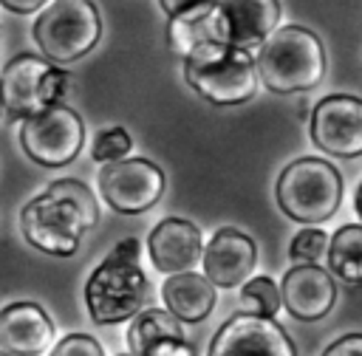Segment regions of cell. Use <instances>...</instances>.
Returning a JSON list of instances; mask_svg holds the SVG:
<instances>
[{
    "label": "cell",
    "instance_id": "6da1fadb",
    "mask_svg": "<svg viewBox=\"0 0 362 356\" xmlns=\"http://www.w3.org/2000/svg\"><path fill=\"white\" fill-rule=\"evenodd\" d=\"M139 240H119L85 283V305L96 325H116L136 316L147 297V277L139 266Z\"/></svg>",
    "mask_w": 362,
    "mask_h": 356
},
{
    "label": "cell",
    "instance_id": "7a4b0ae2",
    "mask_svg": "<svg viewBox=\"0 0 362 356\" xmlns=\"http://www.w3.org/2000/svg\"><path fill=\"white\" fill-rule=\"evenodd\" d=\"M184 79L212 105H243L257 90V57L249 48L204 40L184 54Z\"/></svg>",
    "mask_w": 362,
    "mask_h": 356
},
{
    "label": "cell",
    "instance_id": "3957f363",
    "mask_svg": "<svg viewBox=\"0 0 362 356\" xmlns=\"http://www.w3.org/2000/svg\"><path fill=\"white\" fill-rule=\"evenodd\" d=\"M260 82L272 93L311 90L325 76V51L314 31L303 25H277L257 51Z\"/></svg>",
    "mask_w": 362,
    "mask_h": 356
},
{
    "label": "cell",
    "instance_id": "277c9868",
    "mask_svg": "<svg viewBox=\"0 0 362 356\" xmlns=\"http://www.w3.org/2000/svg\"><path fill=\"white\" fill-rule=\"evenodd\" d=\"M274 198L286 218L303 226H314L337 212L342 201V175L334 164L303 155L286 164L274 186Z\"/></svg>",
    "mask_w": 362,
    "mask_h": 356
},
{
    "label": "cell",
    "instance_id": "5b68a950",
    "mask_svg": "<svg viewBox=\"0 0 362 356\" xmlns=\"http://www.w3.org/2000/svg\"><path fill=\"white\" fill-rule=\"evenodd\" d=\"M31 34L45 59L68 65L99 42L102 20L90 0H51L34 20Z\"/></svg>",
    "mask_w": 362,
    "mask_h": 356
},
{
    "label": "cell",
    "instance_id": "8992f818",
    "mask_svg": "<svg viewBox=\"0 0 362 356\" xmlns=\"http://www.w3.org/2000/svg\"><path fill=\"white\" fill-rule=\"evenodd\" d=\"M3 102L11 119H28L59 102L65 90V71L37 54H17L6 62L3 73Z\"/></svg>",
    "mask_w": 362,
    "mask_h": 356
},
{
    "label": "cell",
    "instance_id": "52a82bcc",
    "mask_svg": "<svg viewBox=\"0 0 362 356\" xmlns=\"http://www.w3.org/2000/svg\"><path fill=\"white\" fill-rule=\"evenodd\" d=\"M20 144L25 155L40 167L71 164L85 144V124L68 105H51L20 124Z\"/></svg>",
    "mask_w": 362,
    "mask_h": 356
},
{
    "label": "cell",
    "instance_id": "ba28073f",
    "mask_svg": "<svg viewBox=\"0 0 362 356\" xmlns=\"http://www.w3.org/2000/svg\"><path fill=\"white\" fill-rule=\"evenodd\" d=\"M20 232L34 249L54 257H71L79 249L85 226L68 201L42 192L23 206Z\"/></svg>",
    "mask_w": 362,
    "mask_h": 356
},
{
    "label": "cell",
    "instance_id": "9c48e42d",
    "mask_svg": "<svg viewBox=\"0 0 362 356\" xmlns=\"http://www.w3.org/2000/svg\"><path fill=\"white\" fill-rule=\"evenodd\" d=\"M99 192L119 215H141L153 209L164 192V172L147 158L110 161L99 172Z\"/></svg>",
    "mask_w": 362,
    "mask_h": 356
},
{
    "label": "cell",
    "instance_id": "30bf717a",
    "mask_svg": "<svg viewBox=\"0 0 362 356\" xmlns=\"http://www.w3.org/2000/svg\"><path fill=\"white\" fill-rule=\"evenodd\" d=\"M280 20L277 0H221L204 20L206 40H218L238 48H257Z\"/></svg>",
    "mask_w": 362,
    "mask_h": 356
},
{
    "label": "cell",
    "instance_id": "8fae6325",
    "mask_svg": "<svg viewBox=\"0 0 362 356\" xmlns=\"http://www.w3.org/2000/svg\"><path fill=\"white\" fill-rule=\"evenodd\" d=\"M311 141L337 158L362 155V99L351 93H331L317 102L308 121Z\"/></svg>",
    "mask_w": 362,
    "mask_h": 356
},
{
    "label": "cell",
    "instance_id": "7c38bea8",
    "mask_svg": "<svg viewBox=\"0 0 362 356\" xmlns=\"http://www.w3.org/2000/svg\"><path fill=\"white\" fill-rule=\"evenodd\" d=\"M209 356H297L291 336L272 316L235 311L212 336Z\"/></svg>",
    "mask_w": 362,
    "mask_h": 356
},
{
    "label": "cell",
    "instance_id": "4fadbf2b",
    "mask_svg": "<svg viewBox=\"0 0 362 356\" xmlns=\"http://www.w3.org/2000/svg\"><path fill=\"white\" fill-rule=\"evenodd\" d=\"M280 297H283V308L294 319L317 322L328 316V311L334 308L337 283L331 277V268H322L320 263H297L283 274Z\"/></svg>",
    "mask_w": 362,
    "mask_h": 356
},
{
    "label": "cell",
    "instance_id": "5bb4252c",
    "mask_svg": "<svg viewBox=\"0 0 362 356\" xmlns=\"http://www.w3.org/2000/svg\"><path fill=\"white\" fill-rule=\"evenodd\" d=\"M147 254L156 271L178 274L192 271L195 263L204 257V237L192 220L184 218H164L153 226L147 237Z\"/></svg>",
    "mask_w": 362,
    "mask_h": 356
},
{
    "label": "cell",
    "instance_id": "9a60e30c",
    "mask_svg": "<svg viewBox=\"0 0 362 356\" xmlns=\"http://www.w3.org/2000/svg\"><path fill=\"white\" fill-rule=\"evenodd\" d=\"M255 260H257L255 240L232 226L218 229L204 246V257H201L204 274L218 288H238L240 283H246V277L255 268Z\"/></svg>",
    "mask_w": 362,
    "mask_h": 356
},
{
    "label": "cell",
    "instance_id": "2e32d148",
    "mask_svg": "<svg viewBox=\"0 0 362 356\" xmlns=\"http://www.w3.org/2000/svg\"><path fill=\"white\" fill-rule=\"evenodd\" d=\"M51 345L54 325L37 302L20 299L0 311V350L14 356H40Z\"/></svg>",
    "mask_w": 362,
    "mask_h": 356
},
{
    "label": "cell",
    "instance_id": "e0dca14e",
    "mask_svg": "<svg viewBox=\"0 0 362 356\" xmlns=\"http://www.w3.org/2000/svg\"><path fill=\"white\" fill-rule=\"evenodd\" d=\"M215 288L218 285L206 274H195V268L178 271V274H167L161 285V299L164 308L173 311L181 322H204L215 308L218 299Z\"/></svg>",
    "mask_w": 362,
    "mask_h": 356
},
{
    "label": "cell",
    "instance_id": "ac0fdd59",
    "mask_svg": "<svg viewBox=\"0 0 362 356\" xmlns=\"http://www.w3.org/2000/svg\"><path fill=\"white\" fill-rule=\"evenodd\" d=\"M161 339H184L181 319L167 308L139 311L127 328V348L139 356H147Z\"/></svg>",
    "mask_w": 362,
    "mask_h": 356
},
{
    "label": "cell",
    "instance_id": "d6986e66",
    "mask_svg": "<svg viewBox=\"0 0 362 356\" xmlns=\"http://www.w3.org/2000/svg\"><path fill=\"white\" fill-rule=\"evenodd\" d=\"M328 268L348 285L362 283V223H345L331 235Z\"/></svg>",
    "mask_w": 362,
    "mask_h": 356
},
{
    "label": "cell",
    "instance_id": "ffe728a7",
    "mask_svg": "<svg viewBox=\"0 0 362 356\" xmlns=\"http://www.w3.org/2000/svg\"><path fill=\"white\" fill-rule=\"evenodd\" d=\"M283 305V297H280V285L272 280V277H252L240 285L238 291V311L240 314H255V316H277Z\"/></svg>",
    "mask_w": 362,
    "mask_h": 356
},
{
    "label": "cell",
    "instance_id": "44dd1931",
    "mask_svg": "<svg viewBox=\"0 0 362 356\" xmlns=\"http://www.w3.org/2000/svg\"><path fill=\"white\" fill-rule=\"evenodd\" d=\"M45 192L54 195V198L68 201V203L76 209V215H79V220H82L85 229H93V226L99 223L96 198H93V192H90L79 178H57V181H51V184L45 186Z\"/></svg>",
    "mask_w": 362,
    "mask_h": 356
},
{
    "label": "cell",
    "instance_id": "7402d4cb",
    "mask_svg": "<svg viewBox=\"0 0 362 356\" xmlns=\"http://www.w3.org/2000/svg\"><path fill=\"white\" fill-rule=\"evenodd\" d=\"M328 243H331V237L322 229L305 226L303 232L294 235V240L288 246V257L294 263H320L328 257Z\"/></svg>",
    "mask_w": 362,
    "mask_h": 356
},
{
    "label": "cell",
    "instance_id": "603a6c76",
    "mask_svg": "<svg viewBox=\"0 0 362 356\" xmlns=\"http://www.w3.org/2000/svg\"><path fill=\"white\" fill-rule=\"evenodd\" d=\"M133 141H130V133L124 127H107L102 130L96 138H93V147H90V155L93 161L99 164H110V161H122L127 158Z\"/></svg>",
    "mask_w": 362,
    "mask_h": 356
},
{
    "label": "cell",
    "instance_id": "cb8c5ba5",
    "mask_svg": "<svg viewBox=\"0 0 362 356\" xmlns=\"http://www.w3.org/2000/svg\"><path fill=\"white\" fill-rule=\"evenodd\" d=\"M218 3L221 0H158L167 20H181V23H204Z\"/></svg>",
    "mask_w": 362,
    "mask_h": 356
},
{
    "label": "cell",
    "instance_id": "d4e9b609",
    "mask_svg": "<svg viewBox=\"0 0 362 356\" xmlns=\"http://www.w3.org/2000/svg\"><path fill=\"white\" fill-rule=\"evenodd\" d=\"M51 356H105V348L88 333H68L54 345Z\"/></svg>",
    "mask_w": 362,
    "mask_h": 356
},
{
    "label": "cell",
    "instance_id": "484cf974",
    "mask_svg": "<svg viewBox=\"0 0 362 356\" xmlns=\"http://www.w3.org/2000/svg\"><path fill=\"white\" fill-rule=\"evenodd\" d=\"M322 356H362V333H345L325 348Z\"/></svg>",
    "mask_w": 362,
    "mask_h": 356
},
{
    "label": "cell",
    "instance_id": "4316f807",
    "mask_svg": "<svg viewBox=\"0 0 362 356\" xmlns=\"http://www.w3.org/2000/svg\"><path fill=\"white\" fill-rule=\"evenodd\" d=\"M147 356H195V350L187 339H161Z\"/></svg>",
    "mask_w": 362,
    "mask_h": 356
},
{
    "label": "cell",
    "instance_id": "83f0119b",
    "mask_svg": "<svg viewBox=\"0 0 362 356\" xmlns=\"http://www.w3.org/2000/svg\"><path fill=\"white\" fill-rule=\"evenodd\" d=\"M48 3L51 0H0V6L8 8V11H14V14H34L37 8H42Z\"/></svg>",
    "mask_w": 362,
    "mask_h": 356
},
{
    "label": "cell",
    "instance_id": "f1b7e54d",
    "mask_svg": "<svg viewBox=\"0 0 362 356\" xmlns=\"http://www.w3.org/2000/svg\"><path fill=\"white\" fill-rule=\"evenodd\" d=\"M354 209H356V215H359V220H362V184L356 186V195H354Z\"/></svg>",
    "mask_w": 362,
    "mask_h": 356
},
{
    "label": "cell",
    "instance_id": "f546056e",
    "mask_svg": "<svg viewBox=\"0 0 362 356\" xmlns=\"http://www.w3.org/2000/svg\"><path fill=\"white\" fill-rule=\"evenodd\" d=\"M6 113V102H3V79H0V116Z\"/></svg>",
    "mask_w": 362,
    "mask_h": 356
},
{
    "label": "cell",
    "instance_id": "4dcf8cb0",
    "mask_svg": "<svg viewBox=\"0 0 362 356\" xmlns=\"http://www.w3.org/2000/svg\"><path fill=\"white\" fill-rule=\"evenodd\" d=\"M119 356H139V353H133V350H130V353H119Z\"/></svg>",
    "mask_w": 362,
    "mask_h": 356
},
{
    "label": "cell",
    "instance_id": "1f68e13d",
    "mask_svg": "<svg viewBox=\"0 0 362 356\" xmlns=\"http://www.w3.org/2000/svg\"><path fill=\"white\" fill-rule=\"evenodd\" d=\"M0 356H14V353H8V350H0Z\"/></svg>",
    "mask_w": 362,
    "mask_h": 356
}]
</instances>
